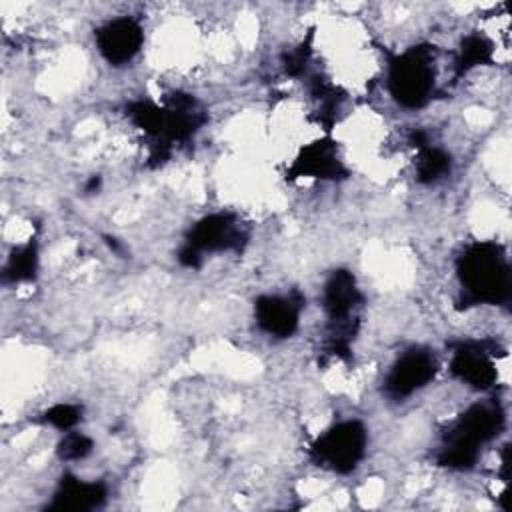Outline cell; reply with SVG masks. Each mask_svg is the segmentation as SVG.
<instances>
[{
  "label": "cell",
  "instance_id": "1",
  "mask_svg": "<svg viewBox=\"0 0 512 512\" xmlns=\"http://www.w3.org/2000/svg\"><path fill=\"white\" fill-rule=\"evenodd\" d=\"M464 306L502 304L510 298V262L504 248L482 240L464 248L456 260Z\"/></svg>",
  "mask_w": 512,
  "mask_h": 512
},
{
  "label": "cell",
  "instance_id": "2",
  "mask_svg": "<svg viewBox=\"0 0 512 512\" xmlns=\"http://www.w3.org/2000/svg\"><path fill=\"white\" fill-rule=\"evenodd\" d=\"M504 424V412L498 402H476L448 428L440 446V464L468 470L480 456V448L496 438Z\"/></svg>",
  "mask_w": 512,
  "mask_h": 512
},
{
  "label": "cell",
  "instance_id": "3",
  "mask_svg": "<svg viewBox=\"0 0 512 512\" xmlns=\"http://www.w3.org/2000/svg\"><path fill=\"white\" fill-rule=\"evenodd\" d=\"M436 50L430 44L410 46L388 60L386 84L390 96L404 108L426 106L436 92Z\"/></svg>",
  "mask_w": 512,
  "mask_h": 512
},
{
  "label": "cell",
  "instance_id": "4",
  "mask_svg": "<svg viewBox=\"0 0 512 512\" xmlns=\"http://www.w3.org/2000/svg\"><path fill=\"white\" fill-rule=\"evenodd\" d=\"M360 306L362 292L356 286L352 272L334 270L322 288V308L328 320L326 348L330 354L338 358L350 354V344L358 330Z\"/></svg>",
  "mask_w": 512,
  "mask_h": 512
},
{
  "label": "cell",
  "instance_id": "5",
  "mask_svg": "<svg viewBox=\"0 0 512 512\" xmlns=\"http://www.w3.org/2000/svg\"><path fill=\"white\" fill-rule=\"evenodd\" d=\"M368 448V430L360 420H342L328 426L310 446L316 466L334 474H348L360 466Z\"/></svg>",
  "mask_w": 512,
  "mask_h": 512
},
{
  "label": "cell",
  "instance_id": "6",
  "mask_svg": "<svg viewBox=\"0 0 512 512\" xmlns=\"http://www.w3.org/2000/svg\"><path fill=\"white\" fill-rule=\"evenodd\" d=\"M246 242V230L236 214L214 212L200 218L188 232L178 260L188 268H198L206 252L240 250Z\"/></svg>",
  "mask_w": 512,
  "mask_h": 512
},
{
  "label": "cell",
  "instance_id": "7",
  "mask_svg": "<svg viewBox=\"0 0 512 512\" xmlns=\"http://www.w3.org/2000/svg\"><path fill=\"white\" fill-rule=\"evenodd\" d=\"M438 372V358L430 348L412 346L404 350L384 378V392L392 400H406L428 386Z\"/></svg>",
  "mask_w": 512,
  "mask_h": 512
},
{
  "label": "cell",
  "instance_id": "8",
  "mask_svg": "<svg viewBox=\"0 0 512 512\" xmlns=\"http://www.w3.org/2000/svg\"><path fill=\"white\" fill-rule=\"evenodd\" d=\"M94 42L110 66H124L142 50L144 28L134 16H116L94 30Z\"/></svg>",
  "mask_w": 512,
  "mask_h": 512
},
{
  "label": "cell",
  "instance_id": "9",
  "mask_svg": "<svg viewBox=\"0 0 512 512\" xmlns=\"http://www.w3.org/2000/svg\"><path fill=\"white\" fill-rule=\"evenodd\" d=\"M348 176V168L332 138H320L300 148L292 160L286 178H314V180H340Z\"/></svg>",
  "mask_w": 512,
  "mask_h": 512
},
{
  "label": "cell",
  "instance_id": "10",
  "mask_svg": "<svg viewBox=\"0 0 512 512\" xmlns=\"http://www.w3.org/2000/svg\"><path fill=\"white\" fill-rule=\"evenodd\" d=\"M450 372L474 390H488L498 380L494 350L484 342H460L452 350Z\"/></svg>",
  "mask_w": 512,
  "mask_h": 512
},
{
  "label": "cell",
  "instance_id": "11",
  "mask_svg": "<svg viewBox=\"0 0 512 512\" xmlns=\"http://www.w3.org/2000/svg\"><path fill=\"white\" fill-rule=\"evenodd\" d=\"M302 300L296 294H266L254 304L256 324L274 338H290L300 324Z\"/></svg>",
  "mask_w": 512,
  "mask_h": 512
},
{
  "label": "cell",
  "instance_id": "12",
  "mask_svg": "<svg viewBox=\"0 0 512 512\" xmlns=\"http://www.w3.org/2000/svg\"><path fill=\"white\" fill-rule=\"evenodd\" d=\"M106 498V488L100 482H86L76 476H66L54 492L52 508L60 510H92Z\"/></svg>",
  "mask_w": 512,
  "mask_h": 512
},
{
  "label": "cell",
  "instance_id": "13",
  "mask_svg": "<svg viewBox=\"0 0 512 512\" xmlns=\"http://www.w3.org/2000/svg\"><path fill=\"white\" fill-rule=\"evenodd\" d=\"M414 146H416L414 174L420 184H434L450 174L452 158L444 148L428 144L426 136L420 132L414 134Z\"/></svg>",
  "mask_w": 512,
  "mask_h": 512
},
{
  "label": "cell",
  "instance_id": "14",
  "mask_svg": "<svg viewBox=\"0 0 512 512\" xmlns=\"http://www.w3.org/2000/svg\"><path fill=\"white\" fill-rule=\"evenodd\" d=\"M492 54H494V44L488 36H484L480 32H472V34L464 36L460 42V48H458L456 62H454L456 74L462 76V74L470 72L472 68L490 62Z\"/></svg>",
  "mask_w": 512,
  "mask_h": 512
},
{
  "label": "cell",
  "instance_id": "15",
  "mask_svg": "<svg viewBox=\"0 0 512 512\" xmlns=\"http://www.w3.org/2000/svg\"><path fill=\"white\" fill-rule=\"evenodd\" d=\"M38 270V246L36 242L20 244L12 250L4 266L6 282H28L36 276Z\"/></svg>",
  "mask_w": 512,
  "mask_h": 512
},
{
  "label": "cell",
  "instance_id": "16",
  "mask_svg": "<svg viewBox=\"0 0 512 512\" xmlns=\"http://www.w3.org/2000/svg\"><path fill=\"white\" fill-rule=\"evenodd\" d=\"M80 418H82V408L78 404H68V402L54 404L42 414L44 424H48L56 430H62V432L74 430V426L80 422Z\"/></svg>",
  "mask_w": 512,
  "mask_h": 512
},
{
  "label": "cell",
  "instance_id": "17",
  "mask_svg": "<svg viewBox=\"0 0 512 512\" xmlns=\"http://www.w3.org/2000/svg\"><path fill=\"white\" fill-rule=\"evenodd\" d=\"M92 446L94 444L86 434H82L78 430H68V432H64L62 440L58 442V456L62 460H70V462L82 460L92 452Z\"/></svg>",
  "mask_w": 512,
  "mask_h": 512
}]
</instances>
